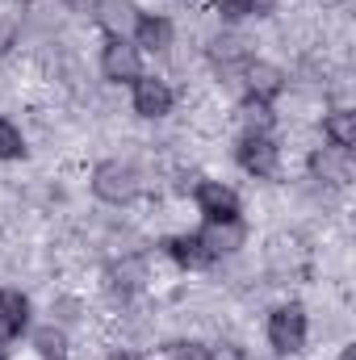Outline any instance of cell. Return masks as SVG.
<instances>
[{
	"label": "cell",
	"mask_w": 356,
	"mask_h": 360,
	"mask_svg": "<svg viewBox=\"0 0 356 360\" xmlns=\"http://www.w3.org/2000/svg\"><path fill=\"white\" fill-rule=\"evenodd\" d=\"M101 76L109 84H134L143 76V51L130 38H109L101 46Z\"/></svg>",
	"instance_id": "4"
},
{
	"label": "cell",
	"mask_w": 356,
	"mask_h": 360,
	"mask_svg": "<svg viewBox=\"0 0 356 360\" xmlns=\"http://www.w3.org/2000/svg\"><path fill=\"white\" fill-rule=\"evenodd\" d=\"M340 360H352V348H344V352H340Z\"/></svg>",
	"instance_id": "24"
},
{
	"label": "cell",
	"mask_w": 356,
	"mask_h": 360,
	"mask_svg": "<svg viewBox=\"0 0 356 360\" xmlns=\"http://www.w3.org/2000/svg\"><path fill=\"white\" fill-rule=\"evenodd\" d=\"M130 105H134V113L139 117H147V122H160V117H168L172 113V105H177V92L168 80H160V76H139L134 84H130Z\"/></svg>",
	"instance_id": "6"
},
{
	"label": "cell",
	"mask_w": 356,
	"mask_h": 360,
	"mask_svg": "<svg viewBox=\"0 0 356 360\" xmlns=\"http://www.w3.org/2000/svg\"><path fill=\"white\" fill-rule=\"evenodd\" d=\"M323 139H327V147H340V151L356 147V113L348 105H340L323 117Z\"/></svg>",
	"instance_id": "15"
},
{
	"label": "cell",
	"mask_w": 356,
	"mask_h": 360,
	"mask_svg": "<svg viewBox=\"0 0 356 360\" xmlns=\"http://www.w3.org/2000/svg\"><path fill=\"white\" fill-rule=\"evenodd\" d=\"M172 360H214V348H205V344H172Z\"/></svg>",
	"instance_id": "21"
},
{
	"label": "cell",
	"mask_w": 356,
	"mask_h": 360,
	"mask_svg": "<svg viewBox=\"0 0 356 360\" xmlns=\"http://www.w3.org/2000/svg\"><path fill=\"white\" fill-rule=\"evenodd\" d=\"M210 4H214L218 17H227V21H243V17H252V13L268 8V0H210Z\"/></svg>",
	"instance_id": "19"
},
{
	"label": "cell",
	"mask_w": 356,
	"mask_h": 360,
	"mask_svg": "<svg viewBox=\"0 0 356 360\" xmlns=\"http://www.w3.org/2000/svg\"><path fill=\"white\" fill-rule=\"evenodd\" d=\"M105 360H143V356H139L134 348H113V352H109Z\"/></svg>",
	"instance_id": "22"
},
{
	"label": "cell",
	"mask_w": 356,
	"mask_h": 360,
	"mask_svg": "<svg viewBox=\"0 0 356 360\" xmlns=\"http://www.w3.org/2000/svg\"><path fill=\"white\" fill-rule=\"evenodd\" d=\"M235 160H239V168L248 176L256 180H272L281 172V147H276L272 134H243L239 147H235Z\"/></svg>",
	"instance_id": "3"
},
{
	"label": "cell",
	"mask_w": 356,
	"mask_h": 360,
	"mask_svg": "<svg viewBox=\"0 0 356 360\" xmlns=\"http://www.w3.org/2000/svg\"><path fill=\"white\" fill-rule=\"evenodd\" d=\"M130 42H134L139 51H147V55H164V51L177 42V25H172L164 13H139Z\"/></svg>",
	"instance_id": "8"
},
{
	"label": "cell",
	"mask_w": 356,
	"mask_h": 360,
	"mask_svg": "<svg viewBox=\"0 0 356 360\" xmlns=\"http://www.w3.org/2000/svg\"><path fill=\"white\" fill-rule=\"evenodd\" d=\"M193 201H197L205 222H239V214H243L239 193L231 184H222V180H201L193 188Z\"/></svg>",
	"instance_id": "5"
},
{
	"label": "cell",
	"mask_w": 356,
	"mask_h": 360,
	"mask_svg": "<svg viewBox=\"0 0 356 360\" xmlns=\"http://www.w3.org/2000/svg\"><path fill=\"white\" fill-rule=\"evenodd\" d=\"M268 126H272V109L260 101H248L243 105V134H268Z\"/></svg>",
	"instance_id": "20"
},
{
	"label": "cell",
	"mask_w": 356,
	"mask_h": 360,
	"mask_svg": "<svg viewBox=\"0 0 356 360\" xmlns=\"http://www.w3.org/2000/svg\"><path fill=\"white\" fill-rule=\"evenodd\" d=\"M306 335H310V323H306V310L298 302H285L268 314V344L272 352L281 356H298L306 348Z\"/></svg>",
	"instance_id": "2"
},
{
	"label": "cell",
	"mask_w": 356,
	"mask_h": 360,
	"mask_svg": "<svg viewBox=\"0 0 356 360\" xmlns=\"http://www.w3.org/2000/svg\"><path fill=\"white\" fill-rule=\"evenodd\" d=\"M164 252L177 260L180 269H210V264H214V256L205 252L201 235H172V239L164 243Z\"/></svg>",
	"instance_id": "14"
},
{
	"label": "cell",
	"mask_w": 356,
	"mask_h": 360,
	"mask_svg": "<svg viewBox=\"0 0 356 360\" xmlns=\"http://www.w3.org/2000/svg\"><path fill=\"white\" fill-rule=\"evenodd\" d=\"M92 193L105 205H130L143 193V172L130 160H105L92 168Z\"/></svg>",
	"instance_id": "1"
},
{
	"label": "cell",
	"mask_w": 356,
	"mask_h": 360,
	"mask_svg": "<svg viewBox=\"0 0 356 360\" xmlns=\"http://www.w3.org/2000/svg\"><path fill=\"white\" fill-rule=\"evenodd\" d=\"M214 360H239V352H231V348H222V352H214Z\"/></svg>",
	"instance_id": "23"
},
{
	"label": "cell",
	"mask_w": 356,
	"mask_h": 360,
	"mask_svg": "<svg viewBox=\"0 0 356 360\" xmlns=\"http://www.w3.org/2000/svg\"><path fill=\"white\" fill-rule=\"evenodd\" d=\"M143 264L139 260H122V264H113L109 269V289L113 293H122V297H130V293H139L143 289Z\"/></svg>",
	"instance_id": "17"
},
{
	"label": "cell",
	"mask_w": 356,
	"mask_h": 360,
	"mask_svg": "<svg viewBox=\"0 0 356 360\" xmlns=\"http://www.w3.org/2000/svg\"><path fill=\"white\" fill-rule=\"evenodd\" d=\"M310 176L323 180V184H348V180H352V151L319 147V151L310 155Z\"/></svg>",
	"instance_id": "12"
},
{
	"label": "cell",
	"mask_w": 356,
	"mask_h": 360,
	"mask_svg": "<svg viewBox=\"0 0 356 360\" xmlns=\"http://www.w3.org/2000/svg\"><path fill=\"white\" fill-rule=\"evenodd\" d=\"M248 59H252V55H248V42H243L239 34H222V38L210 42V63H214L218 72H243Z\"/></svg>",
	"instance_id": "13"
},
{
	"label": "cell",
	"mask_w": 356,
	"mask_h": 360,
	"mask_svg": "<svg viewBox=\"0 0 356 360\" xmlns=\"http://www.w3.org/2000/svg\"><path fill=\"white\" fill-rule=\"evenodd\" d=\"M30 331V297L21 289H0V344Z\"/></svg>",
	"instance_id": "10"
},
{
	"label": "cell",
	"mask_w": 356,
	"mask_h": 360,
	"mask_svg": "<svg viewBox=\"0 0 356 360\" xmlns=\"http://www.w3.org/2000/svg\"><path fill=\"white\" fill-rule=\"evenodd\" d=\"M243 89H248V101H260V105H272L281 92H285V72L268 59H248L243 63Z\"/></svg>",
	"instance_id": "7"
},
{
	"label": "cell",
	"mask_w": 356,
	"mask_h": 360,
	"mask_svg": "<svg viewBox=\"0 0 356 360\" xmlns=\"http://www.w3.org/2000/svg\"><path fill=\"white\" fill-rule=\"evenodd\" d=\"M0 360H4V344H0Z\"/></svg>",
	"instance_id": "25"
},
{
	"label": "cell",
	"mask_w": 356,
	"mask_h": 360,
	"mask_svg": "<svg viewBox=\"0 0 356 360\" xmlns=\"http://www.w3.org/2000/svg\"><path fill=\"white\" fill-rule=\"evenodd\" d=\"M92 21L109 38H130L134 21H139V8H134V0H92Z\"/></svg>",
	"instance_id": "9"
},
{
	"label": "cell",
	"mask_w": 356,
	"mask_h": 360,
	"mask_svg": "<svg viewBox=\"0 0 356 360\" xmlns=\"http://www.w3.org/2000/svg\"><path fill=\"white\" fill-rule=\"evenodd\" d=\"M30 344H34V352H38L42 360H68V331L55 327V323L38 327V331L30 335Z\"/></svg>",
	"instance_id": "16"
},
{
	"label": "cell",
	"mask_w": 356,
	"mask_h": 360,
	"mask_svg": "<svg viewBox=\"0 0 356 360\" xmlns=\"http://www.w3.org/2000/svg\"><path fill=\"white\" fill-rule=\"evenodd\" d=\"M197 235H201V243H205V252H210L214 260H222V256H235V252L248 243V231H243V222H205Z\"/></svg>",
	"instance_id": "11"
},
{
	"label": "cell",
	"mask_w": 356,
	"mask_h": 360,
	"mask_svg": "<svg viewBox=\"0 0 356 360\" xmlns=\"http://www.w3.org/2000/svg\"><path fill=\"white\" fill-rule=\"evenodd\" d=\"M21 155H25V134L8 117H0V160H21Z\"/></svg>",
	"instance_id": "18"
}]
</instances>
